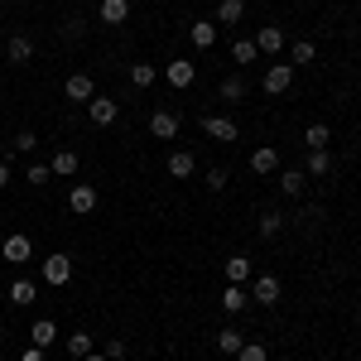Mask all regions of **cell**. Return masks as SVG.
I'll return each instance as SVG.
<instances>
[{
	"label": "cell",
	"instance_id": "cell-5",
	"mask_svg": "<svg viewBox=\"0 0 361 361\" xmlns=\"http://www.w3.org/2000/svg\"><path fill=\"white\" fill-rule=\"evenodd\" d=\"M63 92H68V102H78V106H87V102L97 97V82H92V73H73V78L63 82Z\"/></svg>",
	"mask_w": 361,
	"mask_h": 361
},
{
	"label": "cell",
	"instance_id": "cell-19",
	"mask_svg": "<svg viewBox=\"0 0 361 361\" xmlns=\"http://www.w3.org/2000/svg\"><path fill=\"white\" fill-rule=\"evenodd\" d=\"M29 337H34V347H44V352H49V347L58 342V323H54V318H39V323L29 328Z\"/></svg>",
	"mask_w": 361,
	"mask_h": 361
},
{
	"label": "cell",
	"instance_id": "cell-16",
	"mask_svg": "<svg viewBox=\"0 0 361 361\" xmlns=\"http://www.w3.org/2000/svg\"><path fill=\"white\" fill-rule=\"evenodd\" d=\"M246 304H250V289H246V284H226V289H222V308L231 313V318H236Z\"/></svg>",
	"mask_w": 361,
	"mask_h": 361
},
{
	"label": "cell",
	"instance_id": "cell-20",
	"mask_svg": "<svg viewBox=\"0 0 361 361\" xmlns=\"http://www.w3.org/2000/svg\"><path fill=\"white\" fill-rule=\"evenodd\" d=\"M284 222H289L284 212H275V207H265V212H260V222H255V231H260V236L270 241V236H279V231H284Z\"/></svg>",
	"mask_w": 361,
	"mask_h": 361
},
{
	"label": "cell",
	"instance_id": "cell-13",
	"mask_svg": "<svg viewBox=\"0 0 361 361\" xmlns=\"http://www.w3.org/2000/svg\"><path fill=\"white\" fill-rule=\"evenodd\" d=\"M169 173H173V178H193L197 173L193 149H173V154H169Z\"/></svg>",
	"mask_w": 361,
	"mask_h": 361
},
{
	"label": "cell",
	"instance_id": "cell-29",
	"mask_svg": "<svg viewBox=\"0 0 361 361\" xmlns=\"http://www.w3.org/2000/svg\"><path fill=\"white\" fill-rule=\"evenodd\" d=\"M49 169H54V173H63V178H73V173H78V149H58Z\"/></svg>",
	"mask_w": 361,
	"mask_h": 361
},
{
	"label": "cell",
	"instance_id": "cell-14",
	"mask_svg": "<svg viewBox=\"0 0 361 361\" xmlns=\"http://www.w3.org/2000/svg\"><path fill=\"white\" fill-rule=\"evenodd\" d=\"M5 58H10V63H29V58H34V39H29V34H10Z\"/></svg>",
	"mask_w": 361,
	"mask_h": 361
},
{
	"label": "cell",
	"instance_id": "cell-41",
	"mask_svg": "<svg viewBox=\"0 0 361 361\" xmlns=\"http://www.w3.org/2000/svg\"><path fill=\"white\" fill-rule=\"evenodd\" d=\"M357 323H361V308H357Z\"/></svg>",
	"mask_w": 361,
	"mask_h": 361
},
{
	"label": "cell",
	"instance_id": "cell-6",
	"mask_svg": "<svg viewBox=\"0 0 361 361\" xmlns=\"http://www.w3.org/2000/svg\"><path fill=\"white\" fill-rule=\"evenodd\" d=\"M250 299L265 304V308H275L279 304V279L275 275H255V279H250Z\"/></svg>",
	"mask_w": 361,
	"mask_h": 361
},
{
	"label": "cell",
	"instance_id": "cell-10",
	"mask_svg": "<svg viewBox=\"0 0 361 361\" xmlns=\"http://www.w3.org/2000/svg\"><path fill=\"white\" fill-rule=\"evenodd\" d=\"M289 49V68H308L313 58H318V44L313 39H294V44H284Z\"/></svg>",
	"mask_w": 361,
	"mask_h": 361
},
{
	"label": "cell",
	"instance_id": "cell-28",
	"mask_svg": "<svg viewBox=\"0 0 361 361\" xmlns=\"http://www.w3.org/2000/svg\"><path fill=\"white\" fill-rule=\"evenodd\" d=\"M217 92H222V102H241V97H246V78H241V73H231V78H222Z\"/></svg>",
	"mask_w": 361,
	"mask_h": 361
},
{
	"label": "cell",
	"instance_id": "cell-4",
	"mask_svg": "<svg viewBox=\"0 0 361 361\" xmlns=\"http://www.w3.org/2000/svg\"><path fill=\"white\" fill-rule=\"evenodd\" d=\"M68 279H73V255H63V250H58V255H49V260H44V284H68Z\"/></svg>",
	"mask_w": 361,
	"mask_h": 361
},
{
	"label": "cell",
	"instance_id": "cell-1",
	"mask_svg": "<svg viewBox=\"0 0 361 361\" xmlns=\"http://www.w3.org/2000/svg\"><path fill=\"white\" fill-rule=\"evenodd\" d=\"M260 87H265V97H284V92L294 87V68H289V63H270Z\"/></svg>",
	"mask_w": 361,
	"mask_h": 361
},
{
	"label": "cell",
	"instance_id": "cell-38",
	"mask_svg": "<svg viewBox=\"0 0 361 361\" xmlns=\"http://www.w3.org/2000/svg\"><path fill=\"white\" fill-rule=\"evenodd\" d=\"M20 361H49V352H44V347H29V352H25Z\"/></svg>",
	"mask_w": 361,
	"mask_h": 361
},
{
	"label": "cell",
	"instance_id": "cell-26",
	"mask_svg": "<svg viewBox=\"0 0 361 361\" xmlns=\"http://www.w3.org/2000/svg\"><path fill=\"white\" fill-rule=\"evenodd\" d=\"M188 34H193V49H212V44H217V25H212V20H197Z\"/></svg>",
	"mask_w": 361,
	"mask_h": 361
},
{
	"label": "cell",
	"instance_id": "cell-35",
	"mask_svg": "<svg viewBox=\"0 0 361 361\" xmlns=\"http://www.w3.org/2000/svg\"><path fill=\"white\" fill-rule=\"evenodd\" d=\"M226 183H231V173H226V169H207V188H212V193H222Z\"/></svg>",
	"mask_w": 361,
	"mask_h": 361
},
{
	"label": "cell",
	"instance_id": "cell-33",
	"mask_svg": "<svg viewBox=\"0 0 361 361\" xmlns=\"http://www.w3.org/2000/svg\"><path fill=\"white\" fill-rule=\"evenodd\" d=\"M236 361H270V347H265V342H246V347L236 352Z\"/></svg>",
	"mask_w": 361,
	"mask_h": 361
},
{
	"label": "cell",
	"instance_id": "cell-27",
	"mask_svg": "<svg viewBox=\"0 0 361 361\" xmlns=\"http://www.w3.org/2000/svg\"><path fill=\"white\" fill-rule=\"evenodd\" d=\"M328 140H333V130H328L323 121H313L304 130V149H328Z\"/></svg>",
	"mask_w": 361,
	"mask_h": 361
},
{
	"label": "cell",
	"instance_id": "cell-34",
	"mask_svg": "<svg viewBox=\"0 0 361 361\" xmlns=\"http://www.w3.org/2000/svg\"><path fill=\"white\" fill-rule=\"evenodd\" d=\"M10 149H15V154H34V149H39V135H34V130H20Z\"/></svg>",
	"mask_w": 361,
	"mask_h": 361
},
{
	"label": "cell",
	"instance_id": "cell-36",
	"mask_svg": "<svg viewBox=\"0 0 361 361\" xmlns=\"http://www.w3.org/2000/svg\"><path fill=\"white\" fill-rule=\"evenodd\" d=\"M49 173H54L49 164H29V169H25V178H29V183H49Z\"/></svg>",
	"mask_w": 361,
	"mask_h": 361
},
{
	"label": "cell",
	"instance_id": "cell-17",
	"mask_svg": "<svg viewBox=\"0 0 361 361\" xmlns=\"http://www.w3.org/2000/svg\"><path fill=\"white\" fill-rule=\"evenodd\" d=\"M284 44H289V39H284V29H275V25H265L255 34V49H260V54H279Z\"/></svg>",
	"mask_w": 361,
	"mask_h": 361
},
{
	"label": "cell",
	"instance_id": "cell-32",
	"mask_svg": "<svg viewBox=\"0 0 361 361\" xmlns=\"http://www.w3.org/2000/svg\"><path fill=\"white\" fill-rule=\"evenodd\" d=\"M87 352H92V333H82V328H78V333L68 337V357H73V361H82Z\"/></svg>",
	"mask_w": 361,
	"mask_h": 361
},
{
	"label": "cell",
	"instance_id": "cell-12",
	"mask_svg": "<svg viewBox=\"0 0 361 361\" xmlns=\"http://www.w3.org/2000/svg\"><path fill=\"white\" fill-rule=\"evenodd\" d=\"M241 15H246V0H222V5H217V20H212V25H217V29H236V25H241Z\"/></svg>",
	"mask_w": 361,
	"mask_h": 361
},
{
	"label": "cell",
	"instance_id": "cell-22",
	"mask_svg": "<svg viewBox=\"0 0 361 361\" xmlns=\"http://www.w3.org/2000/svg\"><path fill=\"white\" fill-rule=\"evenodd\" d=\"M130 20V0H102V25H126Z\"/></svg>",
	"mask_w": 361,
	"mask_h": 361
},
{
	"label": "cell",
	"instance_id": "cell-2",
	"mask_svg": "<svg viewBox=\"0 0 361 361\" xmlns=\"http://www.w3.org/2000/svg\"><path fill=\"white\" fill-rule=\"evenodd\" d=\"M202 130L217 140V145H236V135H241V126L231 116H202Z\"/></svg>",
	"mask_w": 361,
	"mask_h": 361
},
{
	"label": "cell",
	"instance_id": "cell-40",
	"mask_svg": "<svg viewBox=\"0 0 361 361\" xmlns=\"http://www.w3.org/2000/svg\"><path fill=\"white\" fill-rule=\"evenodd\" d=\"M82 361H111V357H106V352H87Z\"/></svg>",
	"mask_w": 361,
	"mask_h": 361
},
{
	"label": "cell",
	"instance_id": "cell-9",
	"mask_svg": "<svg viewBox=\"0 0 361 361\" xmlns=\"http://www.w3.org/2000/svg\"><path fill=\"white\" fill-rule=\"evenodd\" d=\"M87 116H92L97 126H116L121 106H116V97H92V102H87Z\"/></svg>",
	"mask_w": 361,
	"mask_h": 361
},
{
	"label": "cell",
	"instance_id": "cell-8",
	"mask_svg": "<svg viewBox=\"0 0 361 361\" xmlns=\"http://www.w3.org/2000/svg\"><path fill=\"white\" fill-rule=\"evenodd\" d=\"M164 78H169V87H178V92H183V87H193V78H197L193 58H173V63L164 68Z\"/></svg>",
	"mask_w": 361,
	"mask_h": 361
},
{
	"label": "cell",
	"instance_id": "cell-39",
	"mask_svg": "<svg viewBox=\"0 0 361 361\" xmlns=\"http://www.w3.org/2000/svg\"><path fill=\"white\" fill-rule=\"evenodd\" d=\"M5 183H10V164L0 159V188H5Z\"/></svg>",
	"mask_w": 361,
	"mask_h": 361
},
{
	"label": "cell",
	"instance_id": "cell-3",
	"mask_svg": "<svg viewBox=\"0 0 361 361\" xmlns=\"http://www.w3.org/2000/svg\"><path fill=\"white\" fill-rule=\"evenodd\" d=\"M149 135H154V140H173V135H178V111L154 106V111H149Z\"/></svg>",
	"mask_w": 361,
	"mask_h": 361
},
{
	"label": "cell",
	"instance_id": "cell-31",
	"mask_svg": "<svg viewBox=\"0 0 361 361\" xmlns=\"http://www.w3.org/2000/svg\"><path fill=\"white\" fill-rule=\"evenodd\" d=\"M130 87H154V63H130Z\"/></svg>",
	"mask_w": 361,
	"mask_h": 361
},
{
	"label": "cell",
	"instance_id": "cell-7",
	"mask_svg": "<svg viewBox=\"0 0 361 361\" xmlns=\"http://www.w3.org/2000/svg\"><path fill=\"white\" fill-rule=\"evenodd\" d=\"M68 207H73L78 217L97 212V188H92V183H73V188H68Z\"/></svg>",
	"mask_w": 361,
	"mask_h": 361
},
{
	"label": "cell",
	"instance_id": "cell-21",
	"mask_svg": "<svg viewBox=\"0 0 361 361\" xmlns=\"http://www.w3.org/2000/svg\"><path fill=\"white\" fill-rule=\"evenodd\" d=\"M222 270H226V284H246V279L255 275V270H250V255H231Z\"/></svg>",
	"mask_w": 361,
	"mask_h": 361
},
{
	"label": "cell",
	"instance_id": "cell-23",
	"mask_svg": "<svg viewBox=\"0 0 361 361\" xmlns=\"http://www.w3.org/2000/svg\"><path fill=\"white\" fill-rule=\"evenodd\" d=\"M241 347H246V333H236V328H222V333H217V352H222V357H236Z\"/></svg>",
	"mask_w": 361,
	"mask_h": 361
},
{
	"label": "cell",
	"instance_id": "cell-18",
	"mask_svg": "<svg viewBox=\"0 0 361 361\" xmlns=\"http://www.w3.org/2000/svg\"><path fill=\"white\" fill-rule=\"evenodd\" d=\"M250 169H255V173H275L279 169V149L275 145H260V149L250 154Z\"/></svg>",
	"mask_w": 361,
	"mask_h": 361
},
{
	"label": "cell",
	"instance_id": "cell-25",
	"mask_svg": "<svg viewBox=\"0 0 361 361\" xmlns=\"http://www.w3.org/2000/svg\"><path fill=\"white\" fill-rule=\"evenodd\" d=\"M34 294H39V284H34V279H15V284H10V304H15V308L34 304Z\"/></svg>",
	"mask_w": 361,
	"mask_h": 361
},
{
	"label": "cell",
	"instance_id": "cell-37",
	"mask_svg": "<svg viewBox=\"0 0 361 361\" xmlns=\"http://www.w3.org/2000/svg\"><path fill=\"white\" fill-rule=\"evenodd\" d=\"M102 352H106V357H111V361H121V357H126V352H130V347H126L121 337H106V347H102Z\"/></svg>",
	"mask_w": 361,
	"mask_h": 361
},
{
	"label": "cell",
	"instance_id": "cell-30",
	"mask_svg": "<svg viewBox=\"0 0 361 361\" xmlns=\"http://www.w3.org/2000/svg\"><path fill=\"white\" fill-rule=\"evenodd\" d=\"M255 54H260V49H255V39H236V44H231V63H241V68H250Z\"/></svg>",
	"mask_w": 361,
	"mask_h": 361
},
{
	"label": "cell",
	"instance_id": "cell-15",
	"mask_svg": "<svg viewBox=\"0 0 361 361\" xmlns=\"http://www.w3.org/2000/svg\"><path fill=\"white\" fill-rule=\"evenodd\" d=\"M0 255H5L10 265H25L29 255H34V246H29V236H10V241L0 246Z\"/></svg>",
	"mask_w": 361,
	"mask_h": 361
},
{
	"label": "cell",
	"instance_id": "cell-11",
	"mask_svg": "<svg viewBox=\"0 0 361 361\" xmlns=\"http://www.w3.org/2000/svg\"><path fill=\"white\" fill-rule=\"evenodd\" d=\"M304 188H308L304 169H284V173H279V193L284 197H304Z\"/></svg>",
	"mask_w": 361,
	"mask_h": 361
},
{
	"label": "cell",
	"instance_id": "cell-24",
	"mask_svg": "<svg viewBox=\"0 0 361 361\" xmlns=\"http://www.w3.org/2000/svg\"><path fill=\"white\" fill-rule=\"evenodd\" d=\"M333 173V154L328 149H308V178H328Z\"/></svg>",
	"mask_w": 361,
	"mask_h": 361
}]
</instances>
